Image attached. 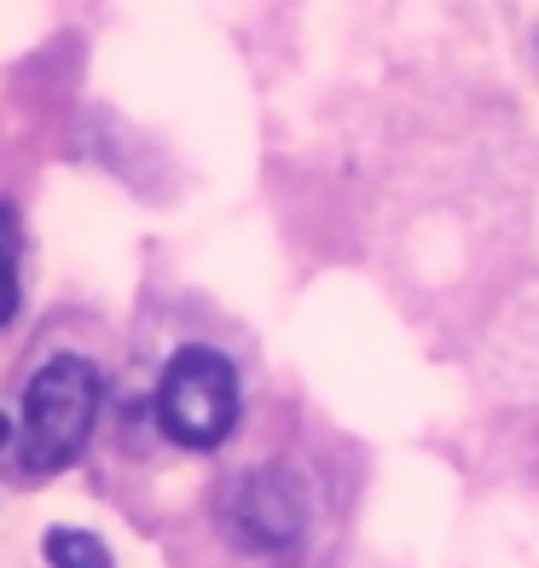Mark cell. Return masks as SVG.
Segmentation results:
<instances>
[{
  "mask_svg": "<svg viewBox=\"0 0 539 568\" xmlns=\"http://www.w3.org/2000/svg\"><path fill=\"white\" fill-rule=\"evenodd\" d=\"M7 435H12V429H7V412H0V447H7Z\"/></svg>",
  "mask_w": 539,
  "mask_h": 568,
  "instance_id": "6",
  "label": "cell"
},
{
  "mask_svg": "<svg viewBox=\"0 0 539 568\" xmlns=\"http://www.w3.org/2000/svg\"><path fill=\"white\" fill-rule=\"evenodd\" d=\"M157 424L169 442L210 453L238 424V372L215 348H180L157 383Z\"/></svg>",
  "mask_w": 539,
  "mask_h": 568,
  "instance_id": "2",
  "label": "cell"
},
{
  "mask_svg": "<svg viewBox=\"0 0 539 568\" xmlns=\"http://www.w3.org/2000/svg\"><path fill=\"white\" fill-rule=\"evenodd\" d=\"M41 551L53 568H111V546L88 528H53L41 539Z\"/></svg>",
  "mask_w": 539,
  "mask_h": 568,
  "instance_id": "4",
  "label": "cell"
},
{
  "mask_svg": "<svg viewBox=\"0 0 539 568\" xmlns=\"http://www.w3.org/2000/svg\"><path fill=\"white\" fill-rule=\"evenodd\" d=\"M18 314V244H12V221L0 215V325Z\"/></svg>",
  "mask_w": 539,
  "mask_h": 568,
  "instance_id": "5",
  "label": "cell"
},
{
  "mask_svg": "<svg viewBox=\"0 0 539 568\" xmlns=\"http://www.w3.org/2000/svg\"><path fill=\"white\" fill-rule=\"evenodd\" d=\"M221 523H226V539L244 551H285L307 523V499H302L296 476L267 464V470H250L226 487Z\"/></svg>",
  "mask_w": 539,
  "mask_h": 568,
  "instance_id": "3",
  "label": "cell"
},
{
  "mask_svg": "<svg viewBox=\"0 0 539 568\" xmlns=\"http://www.w3.org/2000/svg\"><path fill=\"white\" fill-rule=\"evenodd\" d=\"M99 418V377L88 359L59 354L35 372L30 395H23V442L18 458L30 476H53L88 447Z\"/></svg>",
  "mask_w": 539,
  "mask_h": 568,
  "instance_id": "1",
  "label": "cell"
}]
</instances>
